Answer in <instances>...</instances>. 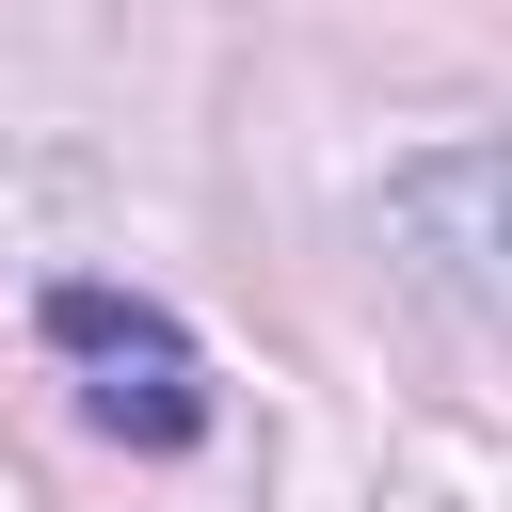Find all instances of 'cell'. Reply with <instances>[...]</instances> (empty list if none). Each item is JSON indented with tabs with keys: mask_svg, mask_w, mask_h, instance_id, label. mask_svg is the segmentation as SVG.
<instances>
[{
	"mask_svg": "<svg viewBox=\"0 0 512 512\" xmlns=\"http://www.w3.org/2000/svg\"><path fill=\"white\" fill-rule=\"evenodd\" d=\"M48 352L80 368V416H96L112 448H192V432H208V352H192L160 304H128V288H48Z\"/></svg>",
	"mask_w": 512,
	"mask_h": 512,
	"instance_id": "1",
	"label": "cell"
},
{
	"mask_svg": "<svg viewBox=\"0 0 512 512\" xmlns=\"http://www.w3.org/2000/svg\"><path fill=\"white\" fill-rule=\"evenodd\" d=\"M384 240H416V272L448 304H496V144H448V160L384 176Z\"/></svg>",
	"mask_w": 512,
	"mask_h": 512,
	"instance_id": "2",
	"label": "cell"
}]
</instances>
